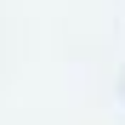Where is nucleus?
I'll return each mask as SVG.
<instances>
[]
</instances>
